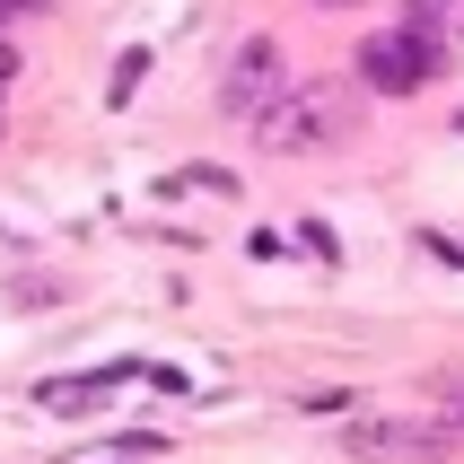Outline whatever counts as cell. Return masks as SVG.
Instances as JSON below:
<instances>
[{"instance_id":"obj_8","label":"cell","mask_w":464,"mask_h":464,"mask_svg":"<svg viewBox=\"0 0 464 464\" xmlns=\"http://www.w3.org/2000/svg\"><path fill=\"white\" fill-rule=\"evenodd\" d=\"M9 79H18V53H9V44H0V88H9Z\"/></svg>"},{"instance_id":"obj_9","label":"cell","mask_w":464,"mask_h":464,"mask_svg":"<svg viewBox=\"0 0 464 464\" xmlns=\"http://www.w3.org/2000/svg\"><path fill=\"white\" fill-rule=\"evenodd\" d=\"M447 403H456V430H464V386H447Z\"/></svg>"},{"instance_id":"obj_3","label":"cell","mask_w":464,"mask_h":464,"mask_svg":"<svg viewBox=\"0 0 464 464\" xmlns=\"http://www.w3.org/2000/svg\"><path fill=\"white\" fill-rule=\"evenodd\" d=\"M342 447L368 464H439L447 456V430H420V420H342Z\"/></svg>"},{"instance_id":"obj_1","label":"cell","mask_w":464,"mask_h":464,"mask_svg":"<svg viewBox=\"0 0 464 464\" xmlns=\"http://www.w3.org/2000/svg\"><path fill=\"white\" fill-rule=\"evenodd\" d=\"M360 114L368 105L342 79H289L281 97L255 114V131H263L272 158H315V150H334V140H360Z\"/></svg>"},{"instance_id":"obj_6","label":"cell","mask_w":464,"mask_h":464,"mask_svg":"<svg viewBox=\"0 0 464 464\" xmlns=\"http://www.w3.org/2000/svg\"><path fill=\"white\" fill-rule=\"evenodd\" d=\"M439 18H447V0H412V26H420V35H439Z\"/></svg>"},{"instance_id":"obj_7","label":"cell","mask_w":464,"mask_h":464,"mask_svg":"<svg viewBox=\"0 0 464 464\" xmlns=\"http://www.w3.org/2000/svg\"><path fill=\"white\" fill-rule=\"evenodd\" d=\"M26 9H44V0H0V26H9V18H26Z\"/></svg>"},{"instance_id":"obj_5","label":"cell","mask_w":464,"mask_h":464,"mask_svg":"<svg viewBox=\"0 0 464 464\" xmlns=\"http://www.w3.org/2000/svg\"><path fill=\"white\" fill-rule=\"evenodd\" d=\"M123 377H131V368H97V377H53V386H44V403H53V412H88V403H97V394H114Z\"/></svg>"},{"instance_id":"obj_2","label":"cell","mask_w":464,"mask_h":464,"mask_svg":"<svg viewBox=\"0 0 464 464\" xmlns=\"http://www.w3.org/2000/svg\"><path fill=\"white\" fill-rule=\"evenodd\" d=\"M360 79L377 97H412L439 79V35H420V26H394V35H368L360 44Z\"/></svg>"},{"instance_id":"obj_4","label":"cell","mask_w":464,"mask_h":464,"mask_svg":"<svg viewBox=\"0 0 464 464\" xmlns=\"http://www.w3.org/2000/svg\"><path fill=\"white\" fill-rule=\"evenodd\" d=\"M289 88V53L272 44V35H255V44H237V62H228V114H263V105Z\"/></svg>"},{"instance_id":"obj_10","label":"cell","mask_w":464,"mask_h":464,"mask_svg":"<svg viewBox=\"0 0 464 464\" xmlns=\"http://www.w3.org/2000/svg\"><path fill=\"white\" fill-rule=\"evenodd\" d=\"M315 9H360V0H315Z\"/></svg>"}]
</instances>
